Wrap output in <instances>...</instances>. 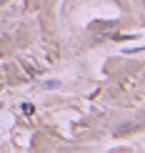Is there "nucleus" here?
<instances>
[{
  "label": "nucleus",
  "mask_w": 145,
  "mask_h": 153,
  "mask_svg": "<svg viewBox=\"0 0 145 153\" xmlns=\"http://www.w3.org/2000/svg\"><path fill=\"white\" fill-rule=\"evenodd\" d=\"M58 85H60L58 80H48V83H45V88H58Z\"/></svg>",
  "instance_id": "obj_1"
}]
</instances>
